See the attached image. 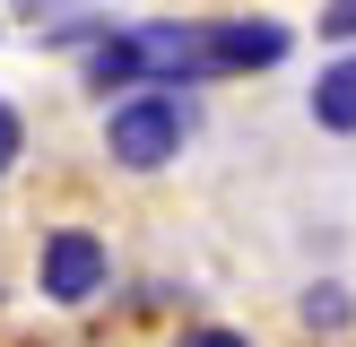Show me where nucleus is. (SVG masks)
Instances as JSON below:
<instances>
[{
  "mask_svg": "<svg viewBox=\"0 0 356 347\" xmlns=\"http://www.w3.org/2000/svg\"><path fill=\"white\" fill-rule=\"evenodd\" d=\"M183 139H191V96H174V87H148L104 113V156L131 174H156L165 156H183Z\"/></svg>",
  "mask_w": 356,
  "mask_h": 347,
  "instance_id": "obj_1",
  "label": "nucleus"
},
{
  "mask_svg": "<svg viewBox=\"0 0 356 347\" xmlns=\"http://www.w3.org/2000/svg\"><path fill=\"white\" fill-rule=\"evenodd\" d=\"M35 278H44V295H52V304H96V295H104V278H113V252H104L87 226H52V235H44V252H35Z\"/></svg>",
  "mask_w": 356,
  "mask_h": 347,
  "instance_id": "obj_2",
  "label": "nucleus"
},
{
  "mask_svg": "<svg viewBox=\"0 0 356 347\" xmlns=\"http://www.w3.org/2000/svg\"><path fill=\"white\" fill-rule=\"evenodd\" d=\"M296 35L278 26V17H209V78H226V69H270L287 61Z\"/></svg>",
  "mask_w": 356,
  "mask_h": 347,
  "instance_id": "obj_3",
  "label": "nucleus"
},
{
  "mask_svg": "<svg viewBox=\"0 0 356 347\" xmlns=\"http://www.w3.org/2000/svg\"><path fill=\"white\" fill-rule=\"evenodd\" d=\"M313 121L322 130H356V61H330L313 78Z\"/></svg>",
  "mask_w": 356,
  "mask_h": 347,
  "instance_id": "obj_4",
  "label": "nucleus"
},
{
  "mask_svg": "<svg viewBox=\"0 0 356 347\" xmlns=\"http://www.w3.org/2000/svg\"><path fill=\"white\" fill-rule=\"evenodd\" d=\"M305 321H313V330H348V295H339V287H313V295H305Z\"/></svg>",
  "mask_w": 356,
  "mask_h": 347,
  "instance_id": "obj_5",
  "label": "nucleus"
},
{
  "mask_svg": "<svg viewBox=\"0 0 356 347\" xmlns=\"http://www.w3.org/2000/svg\"><path fill=\"white\" fill-rule=\"evenodd\" d=\"M183 347H252V339H243V330H218V321H209V330H183Z\"/></svg>",
  "mask_w": 356,
  "mask_h": 347,
  "instance_id": "obj_6",
  "label": "nucleus"
},
{
  "mask_svg": "<svg viewBox=\"0 0 356 347\" xmlns=\"http://www.w3.org/2000/svg\"><path fill=\"white\" fill-rule=\"evenodd\" d=\"M322 35H356V0H339V9H322Z\"/></svg>",
  "mask_w": 356,
  "mask_h": 347,
  "instance_id": "obj_7",
  "label": "nucleus"
},
{
  "mask_svg": "<svg viewBox=\"0 0 356 347\" xmlns=\"http://www.w3.org/2000/svg\"><path fill=\"white\" fill-rule=\"evenodd\" d=\"M9 156H17V113L0 104V174H9Z\"/></svg>",
  "mask_w": 356,
  "mask_h": 347,
  "instance_id": "obj_8",
  "label": "nucleus"
}]
</instances>
